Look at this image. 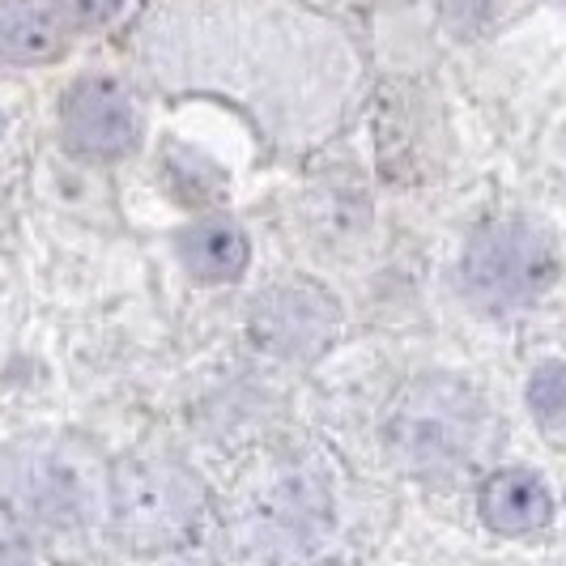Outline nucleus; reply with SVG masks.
<instances>
[{
    "label": "nucleus",
    "instance_id": "4",
    "mask_svg": "<svg viewBox=\"0 0 566 566\" xmlns=\"http://www.w3.org/2000/svg\"><path fill=\"white\" fill-rule=\"evenodd\" d=\"M64 142L90 158H124L142 142V112L115 77H82L64 94Z\"/></svg>",
    "mask_w": 566,
    "mask_h": 566
},
{
    "label": "nucleus",
    "instance_id": "9",
    "mask_svg": "<svg viewBox=\"0 0 566 566\" xmlns=\"http://www.w3.org/2000/svg\"><path fill=\"white\" fill-rule=\"evenodd\" d=\"M179 255L188 264V273L200 282H234L243 277L252 248H248V234L234 227V222H197L179 234Z\"/></svg>",
    "mask_w": 566,
    "mask_h": 566
},
{
    "label": "nucleus",
    "instance_id": "2",
    "mask_svg": "<svg viewBox=\"0 0 566 566\" xmlns=\"http://www.w3.org/2000/svg\"><path fill=\"white\" fill-rule=\"evenodd\" d=\"M115 520V537L133 549H175L197 533L200 511V485L163 460L145 464H124L107 490Z\"/></svg>",
    "mask_w": 566,
    "mask_h": 566
},
{
    "label": "nucleus",
    "instance_id": "1",
    "mask_svg": "<svg viewBox=\"0 0 566 566\" xmlns=\"http://www.w3.org/2000/svg\"><path fill=\"white\" fill-rule=\"evenodd\" d=\"M4 494L27 520L48 528H77L107 499V482L94 452L82 443H39L4 464Z\"/></svg>",
    "mask_w": 566,
    "mask_h": 566
},
{
    "label": "nucleus",
    "instance_id": "12",
    "mask_svg": "<svg viewBox=\"0 0 566 566\" xmlns=\"http://www.w3.org/2000/svg\"><path fill=\"white\" fill-rule=\"evenodd\" d=\"M0 137H4V115H0Z\"/></svg>",
    "mask_w": 566,
    "mask_h": 566
},
{
    "label": "nucleus",
    "instance_id": "7",
    "mask_svg": "<svg viewBox=\"0 0 566 566\" xmlns=\"http://www.w3.org/2000/svg\"><path fill=\"white\" fill-rule=\"evenodd\" d=\"M482 520L494 533L528 537L554 520L549 485L528 469H503L482 485Z\"/></svg>",
    "mask_w": 566,
    "mask_h": 566
},
{
    "label": "nucleus",
    "instance_id": "8",
    "mask_svg": "<svg viewBox=\"0 0 566 566\" xmlns=\"http://www.w3.org/2000/svg\"><path fill=\"white\" fill-rule=\"evenodd\" d=\"M69 43V27L56 4L43 0H0V60L9 64H52Z\"/></svg>",
    "mask_w": 566,
    "mask_h": 566
},
{
    "label": "nucleus",
    "instance_id": "11",
    "mask_svg": "<svg viewBox=\"0 0 566 566\" xmlns=\"http://www.w3.org/2000/svg\"><path fill=\"white\" fill-rule=\"evenodd\" d=\"M124 0H64L60 4V18L64 27H77V30H94V27H107L115 13H119Z\"/></svg>",
    "mask_w": 566,
    "mask_h": 566
},
{
    "label": "nucleus",
    "instance_id": "6",
    "mask_svg": "<svg viewBox=\"0 0 566 566\" xmlns=\"http://www.w3.org/2000/svg\"><path fill=\"white\" fill-rule=\"evenodd\" d=\"M482 430V413L469 400V392H430L413 397L397 418V443L418 464H439L473 452V434Z\"/></svg>",
    "mask_w": 566,
    "mask_h": 566
},
{
    "label": "nucleus",
    "instance_id": "10",
    "mask_svg": "<svg viewBox=\"0 0 566 566\" xmlns=\"http://www.w3.org/2000/svg\"><path fill=\"white\" fill-rule=\"evenodd\" d=\"M528 405H533V413H537L541 426H545L549 434H558V430H563V418H566V370H563V363H545V367L528 379Z\"/></svg>",
    "mask_w": 566,
    "mask_h": 566
},
{
    "label": "nucleus",
    "instance_id": "3",
    "mask_svg": "<svg viewBox=\"0 0 566 566\" xmlns=\"http://www.w3.org/2000/svg\"><path fill=\"white\" fill-rule=\"evenodd\" d=\"M464 285L490 312H515L537 303L558 277V252L545 230L528 222H494L464 248Z\"/></svg>",
    "mask_w": 566,
    "mask_h": 566
},
{
    "label": "nucleus",
    "instance_id": "5",
    "mask_svg": "<svg viewBox=\"0 0 566 566\" xmlns=\"http://www.w3.org/2000/svg\"><path fill=\"white\" fill-rule=\"evenodd\" d=\"M337 303L315 285H273L252 307V337L277 358H315L337 333Z\"/></svg>",
    "mask_w": 566,
    "mask_h": 566
}]
</instances>
